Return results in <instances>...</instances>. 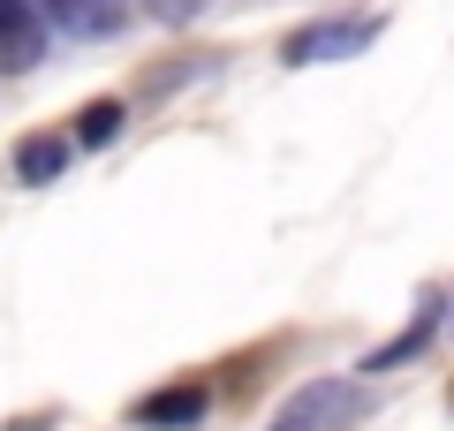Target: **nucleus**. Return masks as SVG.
Masks as SVG:
<instances>
[{
  "instance_id": "obj_1",
  "label": "nucleus",
  "mask_w": 454,
  "mask_h": 431,
  "mask_svg": "<svg viewBox=\"0 0 454 431\" xmlns=\"http://www.w3.org/2000/svg\"><path fill=\"white\" fill-rule=\"evenodd\" d=\"M348 416H364V394H356V386H348V379H310L265 431H340Z\"/></svg>"
},
{
  "instance_id": "obj_2",
  "label": "nucleus",
  "mask_w": 454,
  "mask_h": 431,
  "mask_svg": "<svg viewBox=\"0 0 454 431\" xmlns=\"http://www.w3.org/2000/svg\"><path fill=\"white\" fill-rule=\"evenodd\" d=\"M372 38H379V16H333V23H310V31H295L288 46H280V61H288V68L348 61V53H364Z\"/></svg>"
},
{
  "instance_id": "obj_3",
  "label": "nucleus",
  "mask_w": 454,
  "mask_h": 431,
  "mask_svg": "<svg viewBox=\"0 0 454 431\" xmlns=\"http://www.w3.org/2000/svg\"><path fill=\"white\" fill-rule=\"evenodd\" d=\"M38 53H46V16H38V0H0V61L31 68Z\"/></svg>"
},
{
  "instance_id": "obj_4",
  "label": "nucleus",
  "mask_w": 454,
  "mask_h": 431,
  "mask_svg": "<svg viewBox=\"0 0 454 431\" xmlns=\"http://www.w3.org/2000/svg\"><path fill=\"white\" fill-rule=\"evenodd\" d=\"M205 409H212L205 386H167V394H145V401H137V424H152V431H190Z\"/></svg>"
},
{
  "instance_id": "obj_5",
  "label": "nucleus",
  "mask_w": 454,
  "mask_h": 431,
  "mask_svg": "<svg viewBox=\"0 0 454 431\" xmlns=\"http://www.w3.org/2000/svg\"><path fill=\"white\" fill-rule=\"evenodd\" d=\"M38 16L61 23L68 38H98V31H121V0H38Z\"/></svg>"
},
{
  "instance_id": "obj_6",
  "label": "nucleus",
  "mask_w": 454,
  "mask_h": 431,
  "mask_svg": "<svg viewBox=\"0 0 454 431\" xmlns=\"http://www.w3.org/2000/svg\"><path fill=\"white\" fill-rule=\"evenodd\" d=\"M439 318H447V310H439V295H424V310H417V318H409L402 333L387 341V349H372V356H364V371H394V364H417V356H424V341L439 333Z\"/></svg>"
},
{
  "instance_id": "obj_7",
  "label": "nucleus",
  "mask_w": 454,
  "mask_h": 431,
  "mask_svg": "<svg viewBox=\"0 0 454 431\" xmlns=\"http://www.w3.org/2000/svg\"><path fill=\"white\" fill-rule=\"evenodd\" d=\"M61 167H68V137H23L16 144V182H61Z\"/></svg>"
},
{
  "instance_id": "obj_8",
  "label": "nucleus",
  "mask_w": 454,
  "mask_h": 431,
  "mask_svg": "<svg viewBox=\"0 0 454 431\" xmlns=\"http://www.w3.org/2000/svg\"><path fill=\"white\" fill-rule=\"evenodd\" d=\"M114 137H121V98H91V106L76 114V144L98 152V144H114Z\"/></svg>"
},
{
  "instance_id": "obj_9",
  "label": "nucleus",
  "mask_w": 454,
  "mask_h": 431,
  "mask_svg": "<svg viewBox=\"0 0 454 431\" xmlns=\"http://www.w3.org/2000/svg\"><path fill=\"white\" fill-rule=\"evenodd\" d=\"M197 8H205V0H152V16H160V23H190Z\"/></svg>"
}]
</instances>
